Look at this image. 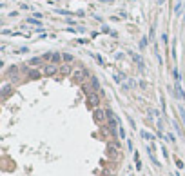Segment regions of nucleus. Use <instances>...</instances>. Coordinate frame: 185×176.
Instances as JSON below:
<instances>
[{"label":"nucleus","instance_id":"obj_1","mask_svg":"<svg viewBox=\"0 0 185 176\" xmlns=\"http://www.w3.org/2000/svg\"><path fill=\"white\" fill-rule=\"evenodd\" d=\"M87 100H89V105L98 107V104H100V93L98 91H89L87 93Z\"/></svg>","mask_w":185,"mask_h":176},{"label":"nucleus","instance_id":"obj_2","mask_svg":"<svg viewBox=\"0 0 185 176\" xmlns=\"http://www.w3.org/2000/svg\"><path fill=\"white\" fill-rule=\"evenodd\" d=\"M87 78V71L85 69H76V71H73V82H76V84H82L84 80Z\"/></svg>","mask_w":185,"mask_h":176},{"label":"nucleus","instance_id":"obj_3","mask_svg":"<svg viewBox=\"0 0 185 176\" xmlns=\"http://www.w3.org/2000/svg\"><path fill=\"white\" fill-rule=\"evenodd\" d=\"M56 71H58L56 64H49V65H45V67L42 69V73H44L45 76H55V75H56Z\"/></svg>","mask_w":185,"mask_h":176},{"label":"nucleus","instance_id":"obj_4","mask_svg":"<svg viewBox=\"0 0 185 176\" xmlns=\"http://www.w3.org/2000/svg\"><path fill=\"white\" fill-rule=\"evenodd\" d=\"M105 118H107V115H105V111H102V109H96V111H95V120H96L98 123H102V125H104V122H105Z\"/></svg>","mask_w":185,"mask_h":176},{"label":"nucleus","instance_id":"obj_5","mask_svg":"<svg viewBox=\"0 0 185 176\" xmlns=\"http://www.w3.org/2000/svg\"><path fill=\"white\" fill-rule=\"evenodd\" d=\"M91 87H92V91H100V82H98L96 76L91 78Z\"/></svg>","mask_w":185,"mask_h":176},{"label":"nucleus","instance_id":"obj_6","mask_svg":"<svg viewBox=\"0 0 185 176\" xmlns=\"http://www.w3.org/2000/svg\"><path fill=\"white\" fill-rule=\"evenodd\" d=\"M131 56H132V60L140 65V69H144V62H142V56L140 55H136V53H131Z\"/></svg>","mask_w":185,"mask_h":176},{"label":"nucleus","instance_id":"obj_7","mask_svg":"<svg viewBox=\"0 0 185 176\" xmlns=\"http://www.w3.org/2000/svg\"><path fill=\"white\" fill-rule=\"evenodd\" d=\"M11 91H13V87L7 84V85H4V89H2V98H7L9 95H11Z\"/></svg>","mask_w":185,"mask_h":176},{"label":"nucleus","instance_id":"obj_8","mask_svg":"<svg viewBox=\"0 0 185 176\" xmlns=\"http://www.w3.org/2000/svg\"><path fill=\"white\" fill-rule=\"evenodd\" d=\"M174 89H176V95H178V98L180 100H185V93H183V89H181V85H174Z\"/></svg>","mask_w":185,"mask_h":176},{"label":"nucleus","instance_id":"obj_9","mask_svg":"<svg viewBox=\"0 0 185 176\" xmlns=\"http://www.w3.org/2000/svg\"><path fill=\"white\" fill-rule=\"evenodd\" d=\"M42 62H44V58H42V56H35V58H31V60H29V65H40Z\"/></svg>","mask_w":185,"mask_h":176},{"label":"nucleus","instance_id":"obj_10","mask_svg":"<svg viewBox=\"0 0 185 176\" xmlns=\"http://www.w3.org/2000/svg\"><path fill=\"white\" fill-rule=\"evenodd\" d=\"M40 76H42V73H40V71H36V69L29 71V78H31V80H36V78H40Z\"/></svg>","mask_w":185,"mask_h":176},{"label":"nucleus","instance_id":"obj_11","mask_svg":"<svg viewBox=\"0 0 185 176\" xmlns=\"http://www.w3.org/2000/svg\"><path fill=\"white\" fill-rule=\"evenodd\" d=\"M60 60H64V56H62L60 53H53V58H51V62H53V64H58Z\"/></svg>","mask_w":185,"mask_h":176},{"label":"nucleus","instance_id":"obj_12","mask_svg":"<svg viewBox=\"0 0 185 176\" xmlns=\"http://www.w3.org/2000/svg\"><path fill=\"white\" fill-rule=\"evenodd\" d=\"M142 138H144V140H154V136H152L151 133H145V131H142Z\"/></svg>","mask_w":185,"mask_h":176},{"label":"nucleus","instance_id":"obj_13","mask_svg":"<svg viewBox=\"0 0 185 176\" xmlns=\"http://www.w3.org/2000/svg\"><path fill=\"white\" fill-rule=\"evenodd\" d=\"M147 44H149V38H147V36H144V38L140 40V49H144V47L147 46Z\"/></svg>","mask_w":185,"mask_h":176},{"label":"nucleus","instance_id":"obj_14","mask_svg":"<svg viewBox=\"0 0 185 176\" xmlns=\"http://www.w3.org/2000/svg\"><path fill=\"white\" fill-rule=\"evenodd\" d=\"M62 56H64V60H65V62H73V60H75V58H73V55H69V53H64Z\"/></svg>","mask_w":185,"mask_h":176},{"label":"nucleus","instance_id":"obj_15","mask_svg":"<svg viewBox=\"0 0 185 176\" xmlns=\"http://www.w3.org/2000/svg\"><path fill=\"white\" fill-rule=\"evenodd\" d=\"M9 75H18V67H16V65H11V67H9Z\"/></svg>","mask_w":185,"mask_h":176},{"label":"nucleus","instance_id":"obj_16","mask_svg":"<svg viewBox=\"0 0 185 176\" xmlns=\"http://www.w3.org/2000/svg\"><path fill=\"white\" fill-rule=\"evenodd\" d=\"M64 75H69V73H71V67H69V65H62V69H60Z\"/></svg>","mask_w":185,"mask_h":176},{"label":"nucleus","instance_id":"obj_17","mask_svg":"<svg viewBox=\"0 0 185 176\" xmlns=\"http://www.w3.org/2000/svg\"><path fill=\"white\" fill-rule=\"evenodd\" d=\"M27 22H29V24H33V26H40V20H38V18H27Z\"/></svg>","mask_w":185,"mask_h":176},{"label":"nucleus","instance_id":"obj_18","mask_svg":"<svg viewBox=\"0 0 185 176\" xmlns=\"http://www.w3.org/2000/svg\"><path fill=\"white\" fill-rule=\"evenodd\" d=\"M122 80H124V75H120V73H118V75H114V82H116V84H120Z\"/></svg>","mask_w":185,"mask_h":176},{"label":"nucleus","instance_id":"obj_19","mask_svg":"<svg viewBox=\"0 0 185 176\" xmlns=\"http://www.w3.org/2000/svg\"><path fill=\"white\" fill-rule=\"evenodd\" d=\"M178 113H180V116H181V120H183V123H185V109H183V107H180V109H178Z\"/></svg>","mask_w":185,"mask_h":176},{"label":"nucleus","instance_id":"obj_20","mask_svg":"<svg viewBox=\"0 0 185 176\" xmlns=\"http://www.w3.org/2000/svg\"><path fill=\"white\" fill-rule=\"evenodd\" d=\"M172 76H174V80H176V82L180 80V73H178V69H176V67L172 69Z\"/></svg>","mask_w":185,"mask_h":176},{"label":"nucleus","instance_id":"obj_21","mask_svg":"<svg viewBox=\"0 0 185 176\" xmlns=\"http://www.w3.org/2000/svg\"><path fill=\"white\" fill-rule=\"evenodd\" d=\"M118 135H120V138H125V129H124V127L118 129Z\"/></svg>","mask_w":185,"mask_h":176},{"label":"nucleus","instance_id":"obj_22","mask_svg":"<svg viewBox=\"0 0 185 176\" xmlns=\"http://www.w3.org/2000/svg\"><path fill=\"white\" fill-rule=\"evenodd\" d=\"M92 56H95V58H96V62H98V64H102V65H104V58H102L100 55H92Z\"/></svg>","mask_w":185,"mask_h":176},{"label":"nucleus","instance_id":"obj_23","mask_svg":"<svg viewBox=\"0 0 185 176\" xmlns=\"http://www.w3.org/2000/svg\"><path fill=\"white\" fill-rule=\"evenodd\" d=\"M180 9H181V0H178V4H176V7H174V11H176V13H180Z\"/></svg>","mask_w":185,"mask_h":176},{"label":"nucleus","instance_id":"obj_24","mask_svg":"<svg viewBox=\"0 0 185 176\" xmlns=\"http://www.w3.org/2000/svg\"><path fill=\"white\" fill-rule=\"evenodd\" d=\"M56 13H60V15H71V11H65V9H56Z\"/></svg>","mask_w":185,"mask_h":176},{"label":"nucleus","instance_id":"obj_25","mask_svg":"<svg viewBox=\"0 0 185 176\" xmlns=\"http://www.w3.org/2000/svg\"><path fill=\"white\" fill-rule=\"evenodd\" d=\"M102 2H112V0H102Z\"/></svg>","mask_w":185,"mask_h":176},{"label":"nucleus","instance_id":"obj_26","mask_svg":"<svg viewBox=\"0 0 185 176\" xmlns=\"http://www.w3.org/2000/svg\"><path fill=\"white\" fill-rule=\"evenodd\" d=\"M105 176H112V174H111V172H105Z\"/></svg>","mask_w":185,"mask_h":176},{"label":"nucleus","instance_id":"obj_27","mask_svg":"<svg viewBox=\"0 0 185 176\" xmlns=\"http://www.w3.org/2000/svg\"><path fill=\"white\" fill-rule=\"evenodd\" d=\"M183 22H185V16H183Z\"/></svg>","mask_w":185,"mask_h":176}]
</instances>
